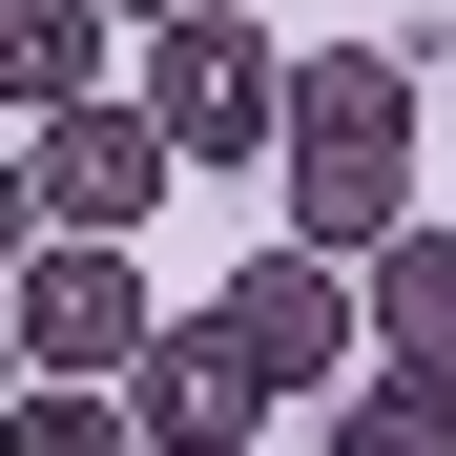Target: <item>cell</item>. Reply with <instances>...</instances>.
I'll list each match as a JSON object with an SVG mask.
<instances>
[{"instance_id": "obj_8", "label": "cell", "mask_w": 456, "mask_h": 456, "mask_svg": "<svg viewBox=\"0 0 456 456\" xmlns=\"http://www.w3.org/2000/svg\"><path fill=\"white\" fill-rule=\"evenodd\" d=\"M373 353H456V228H395V249H373Z\"/></svg>"}, {"instance_id": "obj_10", "label": "cell", "mask_w": 456, "mask_h": 456, "mask_svg": "<svg viewBox=\"0 0 456 456\" xmlns=\"http://www.w3.org/2000/svg\"><path fill=\"white\" fill-rule=\"evenodd\" d=\"M0 456H145V415H125V395H84V373H21Z\"/></svg>"}, {"instance_id": "obj_12", "label": "cell", "mask_w": 456, "mask_h": 456, "mask_svg": "<svg viewBox=\"0 0 456 456\" xmlns=\"http://www.w3.org/2000/svg\"><path fill=\"white\" fill-rule=\"evenodd\" d=\"M104 21H145V42H167V21H208V0H104Z\"/></svg>"}, {"instance_id": "obj_6", "label": "cell", "mask_w": 456, "mask_h": 456, "mask_svg": "<svg viewBox=\"0 0 456 456\" xmlns=\"http://www.w3.org/2000/svg\"><path fill=\"white\" fill-rule=\"evenodd\" d=\"M395 228H415V145H312V167H290V249L373 270Z\"/></svg>"}, {"instance_id": "obj_4", "label": "cell", "mask_w": 456, "mask_h": 456, "mask_svg": "<svg viewBox=\"0 0 456 456\" xmlns=\"http://www.w3.org/2000/svg\"><path fill=\"white\" fill-rule=\"evenodd\" d=\"M145 104H167L187 167H249V145H290V62L249 21H167V42H145Z\"/></svg>"}, {"instance_id": "obj_1", "label": "cell", "mask_w": 456, "mask_h": 456, "mask_svg": "<svg viewBox=\"0 0 456 456\" xmlns=\"http://www.w3.org/2000/svg\"><path fill=\"white\" fill-rule=\"evenodd\" d=\"M145 353H167L145 270L104 249V228H42V249H21V373H84V395H125Z\"/></svg>"}, {"instance_id": "obj_3", "label": "cell", "mask_w": 456, "mask_h": 456, "mask_svg": "<svg viewBox=\"0 0 456 456\" xmlns=\"http://www.w3.org/2000/svg\"><path fill=\"white\" fill-rule=\"evenodd\" d=\"M167 167H187L167 104H62V125H21V208H42V228H104V249L167 208Z\"/></svg>"}, {"instance_id": "obj_9", "label": "cell", "mask_w": 456, "mask_h": 456, "mask_svg": "<svg viewBox=\"0 0 456 456\" xmlns=\"http://www.w3.org/2000/svg\"><path fill=\"white\" fill-rule=\"evenodd\" d=\"M332 456H456V353L373 373V395H332Z\"/></svg>"}, {"instance_id": "obj_7", "label": "cell", "mask_w": 456, "mask_h": 456, "mask_svg": "<svg viewBox=\"0 0 456 456\" xmlns=\"http://www.w3.org/2000/svg\"><path fill=\"white\" fill-rule=\"evenodd\" d=\"M312 145H415V42H332V62H290V167Z\"/></svg>"}, {"instance_id": "obj_11", "label": "cell", "mask_w": 456, "mask_h": 456, "mask_svg": "<svg viewBox=\"0 0 456 456\" xmlns=\"http://www.w3.org/2000/svg\"><path fill=\"white\" fill-rule=\"evenodd\" d=\"M0 84H21V125L84 104V0H0Z\"/></svg>"}, {"instance_id": "obj_5", "label": "cell", "mask_w": 456, "mask_h": 456, "mask_svg": "<svg viewBox=\"0 0 456 456\" xmlns=\"http://www.w3.org/2000/svg\"><path fill=\"white\" fill-rule=\"evenodd\" d=\"M125 415H145V456H249V415H270V373H249V353H228V332L187 312L167 353L125 373Z\"/></svg>"}, {"instance_id": "obj_2", "label": "cell", "mask_w": 456, "mask_h": 456, "mask_svg": "<svg viewBox=\"0 0 456 456\" xmlns=\"http://www.w3.org/2000/svg\"><path fill=\"white\" fill-rule=\"evenodd\" d=\"M208 332L249 353L270 395H312L332 353H373V270H332V249H249V270L208 290Z\"/></svg>"}]
</instances>
